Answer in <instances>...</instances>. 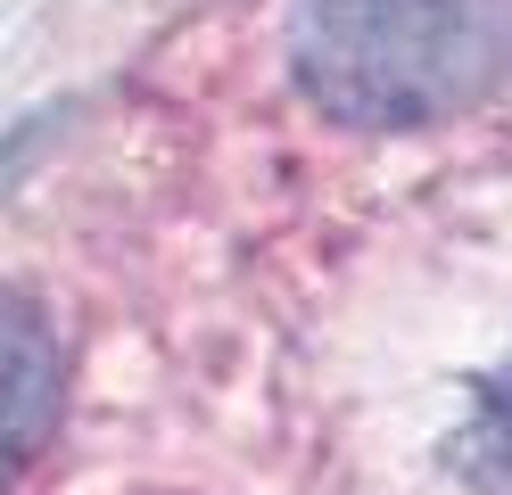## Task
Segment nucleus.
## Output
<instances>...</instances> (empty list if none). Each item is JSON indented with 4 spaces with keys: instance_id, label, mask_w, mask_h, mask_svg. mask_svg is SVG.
Segmentation results:
<instances>
[{
    "instance_id": "1",
    "label": "nucleus",
    "mask_w": 512,
    "mask_h": 495,
    "mask_svg": "<svg viewBox=\"0 0 512 495\" xmlns=\"http://www.w3.org/2000/svg\"><path fill=\"white\" fill-rule=\"evenodd\" d=\"M290 58L339 124H438L512 66V0H298Z\"/></svg>"
},
{
    "instance_id": "2",
    "label": "nucleus",
    "mask_w": 512,
    "mask_h": 495,
    "mask_svg": "<svg viewBox=\"0 0 512 495\" xmlns=\"http://www.w3.org/2000/svg\"><path fill=\"white\" fill-rule=\"evenodd\" d=\"M58 330L42 322L34 297L0 289V487L17 479V462L50 438V413H58Z\"/></svg>"
}]
</instances>
